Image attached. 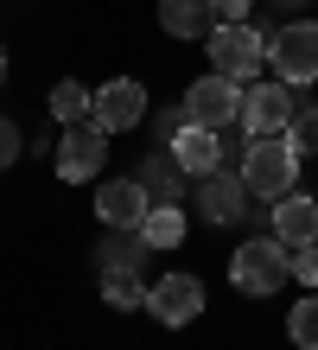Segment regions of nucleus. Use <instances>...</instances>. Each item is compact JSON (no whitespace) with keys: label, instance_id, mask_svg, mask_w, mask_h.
Wrapping results in <instances>:
<instances>
[{"label":"nucleus","instance_id":"nucleus-1","mask_svg":"<svg viewBox=\"0 0 318 350\" xmlns=\"http://www.w3.org/2000/svg\"><path fill=\"white\" fill-rule=\"evenodd\" d=\"M242 178H248V191L254 198H287V191H300V153H293V140L287 134H267V140H248V153H242Z\"/></svg>","mask_w":318,"mask_h":350},{"label":"nucleus","instance_id":"nucleus-2","mask_svg":"<svg viewBox=\"0 0 318 350\" xmlns=\"http://www.w3.org/2000/svg\"><path fill=\"white\" fill-rule=\"evenodd\" d=\"M229 280H236V293H248V299L280 293V286L293 280V274H287V242H280V236H254V242H242V249L229 255Z\"/></svg>","mask_w":318,"mask_h":350},{"label":"nucleus","instance_id":"nucleus-3","mask_svg":"<svg viewBox=\"0 0 318 350\" xmlns=\"http://www.w3.org/2000/svg\"><path fill=\"white\" fill-rule=\"evenodd\" d=\"M204 51H210V70L236 77V83H248V77H254V70L267 64V38L254 32L248 19H236V26H210Z\"/></svg>","mask_w":318,"mask_h":350},{"label":"nucleus","instance_id":"nucleus-4","mask_svg":"<svg viewBox=\"0 0 318 350\" xmlns=\"http://www.w3.org/2000/svg\"><path fill=\"white\" fill-rule=\"evenodd\" d=\"M267 64L280 83H318V19H293L267 38Z\"/></svg>","mask_w":318,"mask_h":350},{"label":"nucleus","instance_id":"nucleus-5","mask_svg":"<svg viewBox=\"0 0 318 350\" xmlns=\"http://www.w3.org/2000/svg\"><path fill=\"white\" fill-rule=\"evenodd\" d=\"M185 115H191V128H229V121H242V83L236 77H223V70H210L198 77V83L185 90Z\"/></svg>","mask_w":318,"mask_h":350},{"label":"nucleus","instance_id":"nucleus-6","mask_svg":"<svg viewBox=\"0 0 318 350\" xmlns=\"http://www.w3.org/2000/svg\"><path fill=\"white\" fill-rule=\"evenodd\" d=\"M300 115L293 102V83H254L242 96V134L248 140H267V134H287V121Z\"/></svg>","mask_w":318,"mask_h":350},{"label":"nucleus","instance_id":"nucleus-7","mask_svg":"<svg viewBox=\"0 0 318 350\" xmlns=\"http://www.w3.org/2000/svg\"><path fill=\"white\" fill-rule=\"evenodd\" d=\"M248 178H236L229 166H217V172H204L198 178V191H191V204H198V217L204 223H242L248 217Z\"/></svg>","mask_w":318,"mask_h":350},{"label":"nucleus","instance_id":"nucleus-8","mask_svg":"<svg viewBox=\"0 0 318 350\" xmlns=\"http://www.w3.org/2000/svg\"><path fill=\"white\" fill-rule=\"evenodd\" d=\"M102 166H109V134H102L96 121H77V128H64V140H57V178L83 185V178H96Z\"/></svg>","mask_w":318,"mask_h":350},{"label":"nucleus","instance_id":"nucleus-9","mask_svg":"<svg viewBox=\"0 0 318 350\" xmlns=\"http://www.w3.org/2000/svg\"><path fill=\"white\" fill-rule=\"evenodd\" d=\"M90 121H96L102 134H127V128H140V121H146V90L134 83V77H115V83H102V90H96Z\"/></svg>","mask_w":318,"mask_h":350},{"label":"nucleus","instance_id":"nucleus-10","mask_svg":"<svg viewBox=\"0 0 318 350\" xmlns=\"http://www.w3.org/2000/svg\"><path fill=\"white\" fill-rule=\"evenodd\" d=\"M146 312H153L159 325H191L204 312V280L198 274H159L153 293H146Z\"/></svg>","mask_w":318,"mask_h":350},{"label":"nucleus","instance_id":"nucleus-11","mask_svg":"<svg viewBox=\"0 0 318 350\" xmlns=\"http://www.w3.org/2000/svg\"><path fill=\"white\" fill-rule=\"evenodd\" d=\"M146 211H153V198H146L140 178H109V185L96 191V217L109 223V230H140Z\"/></svg>","mask_w":318,"mask_h":350},{"label":"nucleus","instance_id":"nucleus-12","mask_svg":"<svg viewBox=\"0 0 318 350\" xmlns=\"http://www.w3.org/2000/svg\"><path fill=\"white\" fill-rule=\"evenodd\" d=\"M274 236H280L287 249H300V242H318V198H306V191L274 198Z\"/></svg>","mask_w":318,"mask_h":350},{"label":"nucleus","instance_id":"nucleus-13","mask_svg":"<svg viewBox=\"0 0 318 350\" xmlns=\"http://www.w3.org/2000/svg\"><path fill=\"white\" fill-rule=\"evenodd\" d=\"M146 255H159V249L140 230H109V236L96 242V274H115V267H134V274H140Z\"/></svg>","mask_w":318,"mask_h":350},{"label":"nucleus","instance_id":"nucleus-14","mask_svg":"<svg viewBox=\"0 0 318 350\" xmlns=\"http://www.w3.org/2000/svg\"><path fill=\"white\" fill-rule=\"evenodd\" d=\"M159 26L172 38H210V26H217V0H159Z\"/></svg>","mask_w":318,"mask_h":350},{"label":"nucleus","instance_id":"nucleus-15","mask_svg":"<svg viewBox=\"0 0 318 350\" xmlns=\"http://www.w3.org/2000/svg\"><path fill=\"white\" fill-rule=\"evenodd\" d=\"M172 153H178V166H185L191 178H204V172L223 166V140H217V128H185V134L172 140Z\"/></svg>","mask_w":318,"mask_h":350},{"label":"nucleus","instance_id":"nucleus-16","mask_svg":"<svg viewBox=\"0 0 318 350\" xmlns=\"http://www.w3.org/2000/svg\"><path fill=\"white\" fill-rule=\"evenodd\" d=\"M185 166H178V153L172 147H165V153H153V159H146V166H140V185H146V198H153V204H178L185 198Z\"/></svg>","mask_w":318,"mask_h":350},{"label":"nucleus","instance_id":"nucleus-17","mask_svg":"<svg viewBox=\"0 0 318 350\" xmlns=\"http://www.w3.org/2000/svg\"><path fill=\"white\" fill-rule=\"evenodd\" d=\"M140 236L153 242L159 255L178 249V242H185V211H178V204H153V211H146V223H140Z\"/></svg>","mask_w":318,"mask_h":350},{"label":"nucleus","instance_id":"nucleus-18","mask_svg":"<svg viewBox=\"0 0 318 350\" xmlns=\"http://www.w3.org/2000/svg\"><path fill=\"white\" fill-rule=\"evenodd\" d=\"M90 109H96V90H83L77 77H64V83L51 90V115L64 121V128H77V121H90Z\"/></svg>","mask_w":318,"mask_h":350},{"label":"nucleus","instance_id":"nucleus-19","mask_svg":"<svg viewBox=\"0 0 318 350\" xmlns=\"http://www.w3.org/2000/svg\"><path fill=\"white\" fill-rule=\"evenodd\" d=\"M146 293H153V286H146L134 267H115V274H102V299L121 306V312H127V306H146Z\"/></svg>","mask_w":318,"mask_h":350},{"label":"nucleus","instance_id":"nucleus-20","mask_svg":"<svg viewBox=\"0 0 318 350\" xmlns=\"http://www.w3.org/2000/svg\"><path fill=\"white\" fill-rule=\"evenodd\" d=\"M287 338L300 344V350H318V293H306V299L287 312Z\"/></svg>","mask_w":318,"mask_h":350},{"label":"nucleus","instance_id":"nucleus-21","mask_svg":"<svg viewBox=\"0 0 318 350\" xmlns=\"http://www.w3.org/2000/svg\"><path fill=\"white\" fill-rule=\"evenodd\" d=\"M287 140H293V153H318V109L300 102V115L287 121Z\"/></svg>","mask_w":318,"mask_h":350},{"label":"nucleus","instance_id":"nucleus-22","mask_svg":"<svg viewBox=\"0 0 318 350\" xmlns=\"http://www.w3.org/2000/svg\"><path fill=\"white\" fill-rule=\"evenodd\" d=\"M287 274L306 280V286H318V249H312V242H300V249L287 255Z\"/></svg>","mask_w":318,"mask_h":350},{"label":"nucleus","instance_id":"nucleus-23","mask_svg":"<svg viewBox=\"0 0 318 350\" xmlns=\"http://www.w3.org/2000/svg\"><path fill=\"white\" fill-rule=\"evenodd\" d=\"M13 159H19V128H13L7 115H0V172H7Z\"/></svg>","mask_w":318,"mask_h":350},{"label":"nucleus","instance_id":"nucleus-24","mask_svg":"<svg viewBox=\"0 0 318 350\" xmlns=\"http://www.w3.org/2000/svg\"><path fill=\"white\" fill-rule=\"evenodd\" d=\"M254 0H217V26H236V19H248Z\"/></svg>","mask_w":318,"mask_h":350},{"label":"nucleus","instance_id":"nucleus-25","mask_svg":"<svg viewBox=\"0 0 318 350\" xmlns=\"http://www.w3.org/2000/svg\"><path fill=\"white\" fill-rule=\"evenodd\" d=\"M0 83H7V51H0Z\"/></svg>","mask_w":318,"mask_h":350},{"label":"nucleus","instance_id":"nucleus-26","mask_svg":"<svg viewBox=\"0 0 318 350\" xmlns=\"http://www.w3.org/2000/svg\"><path fill=\"white\" fill-rule=\"evenodd\" d=\"M274 7H300V0H274Z\"/></svg>","mask_w":318,"mask_h":350}]
</instances>
